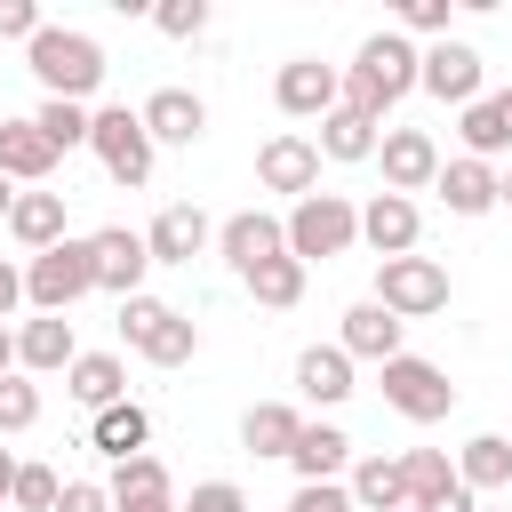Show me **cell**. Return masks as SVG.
I'll return each instance as SVG.
<instances>
[{"label": "cell", "instance_id": "6da1fadb", "mask_svg": "<svg viewBox=\"0 0 512 512\" xmlns=\"http://www.w3.org/2000/svg\"><path fill=\"white\" fill-rule=\"evenodd\" d=\"M416 64H424L416 40H400V32H368V40L352 48V64H344V104H352L360 120L384 128V112L416 88Z\"/></svg>", "mask_w": 512, "mask_h": 512}, {"label": "cell", "instance_id": "7a4b0ae2", "mask_svg": "<svg viewBox=\"0 0 512 512\" xmlns=\"http://www.w3.org/2000/svg\"><path fill=\"white\" fill-rule=\"evenodd\" d=\"M24 64H32V80L48 88V96H64V104H88L96 88H104V48L88 40V32H72V24H40L32 40H24Z\"/></svg>", "mask_w": 512, "mask_h": 512}, {"label": "cell", "instance_id": "3957f363", "mask_svg": "<svg viewBox=\"0 0 512 512\" xmlns=\"http://www.w3.org/2000/svg\"><path fill=\"white\" fill-rule=\"evenodd\" d=\"M280 232H288V256L312 272L320 256H344V248L360 240V208H352L344 192H304V200L280 216Z\"/></svg>", "mask_w": 512, "mask_h": 512}, {"label": "cell", "instance_id": "277c9868", "mask_svg": "<svg viewBox=\"0 0 512 512\" xmlns=\"http://www.w3.org/2000/svg\"><path fill=\"white\" fill-rule=\"evenodd\" d=\"M120 344L144 352L152 368H184V360L200 352V328H192L176 304H160V296H128V304H120Z\"/></svg>", "mask_w": 512, "mask_h": 512}, {"label": "cell", "instance_id": "5b68a950", "mask_svg": "<svg viewBox=\"0 0 512 512\" xmlns=\"http://www.w3.org/2000/svg\"><path fill=\"white\" fill-rule=\"evenodd\" d=\"M376 304H384L400 328L448 312V264H440V256H384V264H376Z\"/></svg>", "mask_w": 512, "mask_h": 512}, {"label": "cell", "instance_id": "8992f818", "mask_svg": "<svg viewBox=\"0 0 512 512\" xmlns=\"http://www.w3.org/2000/svg\"><path fill=\"white\" fill-rule=\"evenodd\" d=\"M376 392H384V408H392V416H408V424H440V416L456 408L448 368H432V360H416V352L384 360V368H376Z\"/></svg>", "mask_w": 512, "mask_h": 512}, {"label": "cell", "instance_id": "52a82bcc", "mask_svg": "<svg viewBox=\"0 0 512 512\" xmlns=\"http://www.w3.org/2000/svg\"><path fill=\"white\" fill-rule=\"evenodd\" d=\"M96 288V264H88V240H56L24 264V304L32 312H72L80 296Z\"/></svg>", "mask_w": 512, "mask_h": 512}, {"label": "cell", "instance_id": "ba28073f", "mask_svg": "<svg viewBox=\"0 0 512 512\" xmlns=\"http://www.w3.org/2000/svg\"><path fill=\"white\" fill-rule=\"evenodd\" d=\"M88 144H96V160H104V176L112 184H152V136H144V120L128 112V104H96V120H88Z\"/></svg>", "mask_w": 512, "mask_h": 512}, {"label": "cell", "instance_id": "9c48e42d", "mask_svg": "<svg viewBox=\"0 0 512 512\" xmlns=\"http://www.w3.org/2000/svg\"><path fill=\"white\" fill-rule=\"evenodd\" d=\"M480 80H488V64H480V48H472V40H432V48H424V64H416V88H424V96H440V104H456V112L480 96Z\"/></svg>", "mask_w": 512, "mask_h": 512}, {"label": "cell", "instance_id": "30bf717a", "mask_svg": "<svg viewBox=\"0 0 512 512\" xmlns=\"http://www.w3.org/2000/svg\"><path fill=\"white\" fill-rule=\"evenodd\" d=\"M272 96H280V112H288V120H328V112L344 104V72H336V64H320V56H288V64H280V80H272Z\"/></svg>", "mask_w": 512, "mask_h": 512}, {"label": "cell", "instance_id": "8fae6325", "mask_svg": "<svg viewBox=\"0 0 512 512\" xmlns=\"http://www.w3.org/2000/svg\"><path fill=\"white\" fill-rule=\"evenodd\" d=\"M88 264H96V288L104 296H144V272H152V256H144V232H128V224H104V232H88Z\"/></svg>", "mask_w": 512, "mask_h": 512}, {"label": "cell", "instance_id": "7c38bea8", "mask_svg": "<svg viewBox=\"0 0 512 512\" xmlns=\"http://www.w3.org/2000/svg\"><path fill=\"white\" fill-rule=\"evenodd\" d=\"M216 256L248 280L256 264H272V256H288V232H280V216H264V208H240V216H224L216 224Z\"/></svg>", "mask_w": 512, "mask_h": 512}, {"label": "cell", "instance_id": "4fadbf2b", "mask_svg": "<svg viewBox=\"0 0 512 512\" xmlns=\"http://www.w3.org/2000/svg\"><path fill=\"white\" fill-rule=\"evenodd\" d=\"M376 160H384V192H400V200L440 176V144H432L424 128H384V136H376Z\"/></svg>", "mask_w": 512, "mask_h": 512}, {"label": "cell", "instance_id": "5bb4252c", "mask_svg": "<svg viewBox=\"0 0 512 512\" xmlns=\"http://www.w3.org/2000/svg\"><path fill=\"white\" fill-rule=\"evenodd\" d=\"M136 120H144L152 152H160V144H200V136H208V104H200L192 88H152V96L136 104Z\"/></svg>", "mask_w": 512, "mask_h": 512}, {"label": "cell", "instance_id": "9a60e30c", "mask_svg": "<svg viewBox=\"0 0 512 512\" xmlns=\"http://www.w3.org/2000/svg\"><path fill=\"white\" fill-rule=\"evenodd\" d=\"M360 240L376 248V264H384V256H416V240H424V208L400 200V192H376V200L360 208Z\"/></svg>", "mask_w": 512, "mask_h": 512}, {"label": "cell", "instance_id": "2e32d148", "mask_svg": "<svg viewBox=\"0 0 512 512\" xmlns=\"http://www.w3.org/2000/svg\"><path fill=\"white\" fill-rule=\"evenodd\" d=\"M256 184H264V192H288V200L320 192V152H312V136H272V144L256 152Z\"/></svg>", "mask_w": 512, "mask_h": 512}, {"label": "cell", "instance_id": "e0dca14e", "mask_svg": "<svg viewBox=\"0 0 512 512\" xmlns=\"http://www.w3.org/2000/svg\"><path fill=\"white\" fill-rule=\"evenodd\" d=\"M208 240H216V224H208L192 200H168V208L152 216V232H144V256H152V264H192Z\"/></svg>", "mask_w": 512, "mask_h": 512}, {"label": "cell", "instance_id": "ac0fdd59", "mask_svg": "<svg viewBox=\"0 0 512 512\" xmlns=\"http://www.w3.org/2000/svg\"><path fill=\"white\" fill-rule=\"evenodd\" d=\"M72 360H80V336H72L64 312H40V320L16 328V368H24V376H64Z\"/></svg>", "mask_w": 512, "mask_h": 512}, {"label": "cell", "instance_id": "d6986e66", "mask_svg": "<svg viewBox=\"0 0 512 512\" xmlns=\"http://www.w3.org/2000/svg\"><path fill=\"white\" fill-rule=\"evenodd\" d=\"M456 136H464V160H488L496 168V152H512V88H480L464 104Z\"/></svg>", "mask_w": 512, "mask_h": 512}, {"label": "cell", "instance_id": "ffe728a7", "mask_svg": "<svg viewBox=\"0 0 512 512\" xmlns=\"http://www.w3.org/2000/svg\"><path fill=\"white\" fill-rule=\"evenodd\" d=\"M104 496H112V512H168V504H176V488H168V464H160V456H128V464H112Z\"/></svg>", "mask_w": 512, "mask_h": 512}, {"label": "cell", "instance_id": "44dd1931", "mask_svg": "<svg viewBox=\"0 0 512 512\" xmlns=\"http://www.w3.org/2000/svg\"><path fill=\"white\" fill-rule=\"evenodd\" d=\"M336 352H344V360H376V368H384V360H400V320L368 296V304H352V312H344Z\"/></svg>", "mask_w": 512, "mask_h": 512}, {"label": "cell", "instance_id": "7402d4cb", "mask_svg": "<svg viewBox=\"0 0 512 512\" xmlns=\"http://www.w3.org/2000/svg\"><path fill=\"white\" fill-rule=\"evenodd\" d=\"M64 392H72L88 416L120 408V400H128V368H120V352H80V360L64 368Z\"/></svg>", "mask_w": 512, "mask_h": 512}, {"label": "cell", "instance_id": "603a6c76", "mask_svg": "<svg viewBox=\"0 0 512 512\" xmlns=\"http://www.w3.org/2000/svg\"><path fill=\"white\" fill-rule=\"evenodd\" d=\"M296 392H304L312 408H336V400H352L360 384H352V360H344L336 344H304V352H296Z\"/></svg>", "mask_w": 512, "mask_h": 512}, {"label": "cell", "instance_id": "cb8c5ba5", "mask_svg": "<svg viewBox=\"0 0 512 512\" xmlns=\"http://www.w3.org/2000/svg\"><path fill=\"white\" fill-rule=\"evenodd\" d=\"M344 496H352V512H408V472H400V456H360L352 480H344Z\"/></svg>", "mask_w": 512, "mask_h": 512}, {"label": "cell", "instance_id": "d4e9b609", "mask_svg": "<svg viewBox=\"0 0 512 512\" xmlns=\"http://www.w3.org/2000/svg\"><path fill=\"white\" fill-rule=\"evenodd\" d=\"M48 168H56L48 136H40L32 120H0V176H8V184H24V192H40V184H48Z\"/></svg>", "mask_w": 512, "mask_h": 512}, {"label": "cell", "instance_id": "484cf974", "mask_svg": "<svg viewBox=\"0 0 512 512\" xmlns=\"http://www.w3.org/2000/svg\"><path fill=\"white\" fill-rule=\"evenodd\" d=\"M432 192L448 200V216H488L496 208V168L488 160H440Z\"/></svg>", "mask_w": 512, "mask_h": 512}, {"label": "cell", "instance_id": "4316f807", "mask_svg": "<svg viewBox=\"0 0 512 512\" xmlns=\"http://www.w3.org/2000/svg\"><path fill=\"white\" fill-rule=\"evenodd\" d=\"M296 432H304V408H288V400H256V408L240 416V448H248V456H288Z\"/></svg>", "mask_w": 512, "mask_h": 512}, {"label": "cell", "instance_id": "83f0119b", "mask_svg": "<svg viewBox=\"0 0 512 512\" xmlns=\"http://www.w3.org/2000/svg\"><path fill=\"white\" fill-rule=\"evenodd\" d=\"M456 480H464L472 496L512 488V440H504V432H472V440L456 448Z\"/></svg>", "mask_w": 512, "mask_h": 512}, {"label": "cell", "instance_id": "f1b7e54d", "mask_svg": "<svg viewBox=\"0 0 512 512\" xmlns=\"http://www.w3.org/2000/svg\"><path fill=\"white\" fill-rule=\"evenodd\" d=\"M144 440H152V416H144L136 400H120V408H104V416L88 424V448H96V456H112V464L144 456Z\"/></svg>", "mask_w": 512, "mask_h": 512}, {"label": "cell", "instance_id": "f546056e", "mask_svg": "<svg viewBox=\"0 0 512 512\" xmlns=\"http://www.w3.org/2000/svg\"><path fill=\"white\" fill-rule=\"evenodd\" d=\"M8 232H16L32 256H40V248H56V240H64V192H16Z\"/></svg>", "mask_w": 512, "mask_h": 512}, {"label": "cell", "instance_id": "4dcf8cb0", "mask_svg": "<svg viewBox=\"0 0 512 512\" xmlns=\"http://www.w3.org/2000/svg\"><path fill=\"white\" fill-rule=\"evenodd\" d=\"M288 464H296V480H336V472L352 464V440H344L336 424H304L296 448H288Z\"/></svg>", "mask_w": 512, "mask_h": 512}, {"label": "cell", "instance_id": "1f68e13d", "mask_svg": "<svg viewBox=\"0 0 512 512\" xmlns=\"http://www.w3.org/2000/svg\"><path fill=\"white\" fill-rule=\"evenodd\" d=\"M312 152H320V160H344V168H352V160H376V120H360L352 104H336V112L320 120V144H312Z\"/></svg>", "mask_w": 512, "mask_h": 512}, {"label": "cell", "instance_id": "d6a6232c", "mask_svg": "<svg viewBox=\"0 0 512 512\" xmlns=\"http://www.w3.org/2000/svg\"><path fill=\"white\" fill-rule=\"evenodd\" d=\"M248 296H256L264 312H288V304H304V264H296V256H272V264H256V272H248Z\"/></svg>", "mask_w": 512, "mask_h": 512}, {"label": "cell", "instance_id": "836d02e7", "mask_svg": "<svg viewBox=\"0 0 512 512\" xmlns=\"http://www.w3.org/2000/svg\"><path fill=\"white\" fill-rule=\"evenodd\" d=\"M88 104H64V96H40V112H32V128L48 136V152H72V144H88Z\"/></svg>", "mask_w": 512, "mask_h": 512}, {"label": "cell", "instance_id": "e575fe53", "mask_svg": "<svg viewBox=\"0 0 512 512\" xmlns=\"http://www.w3.org/2000/svg\"><path fill=\"white\" fill-rule=\"evenodd\" d=\"M400 472H408V512H416L424 496H440V488H456V464H448L440 448H408V456H400Z\"/></svg>", "mask_w": 512, "mask_h": 512}, {"label": "cell", "instance_id": "d590c367", "mask_svg": "<svg viewBox=\"0 0 512 512\" xmlns=\"http://www.w3.org/2000/svg\"><path fill=\"white\" fill-rule=\"evenodd\" d=\"M32 424H40V384L24 368H8L0 376V432H32Z\"/></svg>", "mask_w": 512, "mask_h": 512}, {"label": "cell", "instance_id": "8d00e7d4", "mask_svg": "<svg viewBox=\"0 0 512 512\" xmlns=\"http://www.w3.org/2000/svg\"><path fill=\"white\" fill-rule=\"evenodd\" d=\"M56 488H64V480H56L48 464H16V488H8V504H16V512H56Z\"/></svg>", "mask_w": 512, "mask_h": 512}, {"label": "cell", "instance_id": "74e56055", "mask_svg": "<svg viewBox=\"0 0 512 512\" xmlns=\"http://www.w3.org/2000/svg\"><path fill=\"white\" fill-rule=\"evenodd\" d=\"M152 24H160L168 40H200V32H208V0H160Z\"/></svg>", "mask_w": 512, "mask_h": 512}, {"label": "cell", "instance_id": "f35d334b", "mask_svg": "<svg viewBox=\"0 0 512 512\" xmlns=\"http://www.w3.org/2000/svg\"><path fill=\"white\" fill-rule=\"evenodd\" d=\"M424 32V40H448V0H400V40Z\"/></svg>", "mask_w": 512, "mask_h": 512}, {"label": "cell", "instance_id": "ab89813d", "mask_svg": "<svg viewBox=\"0 0 512 512\" xmlns=\"http://www.w3.org/2000/svg\"><path fill=\"white\" fill-rule=\"evenodd\" d=\"M288 512H352V496H344L336 480H296V496H288Z\"/></svg>", "mask_w": 512, "mask_h": 512}, {"label": "cell", "instance_id": "60d3db41", "mask_svg": "<svg viewBox=\"0 0 512 512\" xmlns=\"http://www.w3.org/2000/svg\"><path fill=\"white\" fill-rule=\"evenodd\" d=\"M176 512H248V496H240L232 480H200L192 504H176Z\"/></svg>", "mask_w": 512, "mask_h": 512}, {"label": "cell", "instance_id": "b9f144b4", "mask_svg": "<svg viewBox=\"0 0 512 512\" xmlns=\"http://www.w3.org/2000/svg\"><path fill=\"white\" fill-rule=\"evenodd\" d=\"M48 16H40V0H0V40H32Z\"/></svg>", "mask_w": 512, "mask_h": 512}, {"label": "cell", "instance_id": "7bdbcfd3", "mask_svg": "<svg viewBox=\"0 0 512 512\" xmlns=\"http://www.w3.org/2000/svg\"><path fill=\"white\" fill-rule=\"evenodd\" d=\"M56 512H112V496H104V480H64Z\"/></svg>", "mask_w": 512, "mask_h": 512}, {"label": "cell", "instance_id": "ee69618b", "mask_svg": "<svg viewBox=\"0 0 512 512\" xmlns=\"http://www.w3.org/2000/svg\"><path fill=\"white\" fill-rule=\"evenodd\" d=\"M416 512H480V504H472V488H464V480H456V488H440V496H424V504H416Z\"/></svg>", "mask_w": 512, "mask_h": 512}, {"label": "cell", "instance_id": "f6af8a7d", "mask_svg": "<svg viewBox=\"0 0 512 512\" xmlns=\"http://www.w3.org/2000/svg\"><path fill=\"white\" fill-rule=\"evenodd\" d=\"M16 304H24V272H16V264H8V256H0V320H8V312H16Z\"/></svg>", "mask_w": 512, "mask_h": 512}, {"label": "cell", "instance_id": "bcb514c9", "mask_svg": "<svg viewBox=\"0 0 512 512\" xmlns=\"http://www.w3.org/2000/svg\"><path fill=\"white\" fill-rule=\"evenodd\" d=\"M8 368H16V328L0 320V376H8Z\"/></svg>", "mask_w": 512, "mask_h": 512}, {"label": "cell", "instance_id": "7dc6e473", "mask_svg": "<svg viewBox=\"0 0 512 512\" xmlns=\"http://www.w3.org/2000/svg\"><path fill=\"white\" fill-rule=\"evenodd\" d=\"M8 488H16V456L0 448V504H8Z\"/></svg>", "mask_w": 512, "mask_h": 512}, {"label": "cell", "instance_id": "c3c4849f", "mask_svg": "<svg viewBox=\"0 0 512 512\" xmlns=\"http://www.w3.org/2000/svg\"><path fill=\"white\" fill-rule=\"evenodd\" d=\"M8 208H16V184H8V176H0V224H8Z\"/></svg>", "mask_w": 512, "mask_h": 512}, {"label": "cell", "instance_id": "681fc988", "mask_svg": "<svg viewBox=\"0 0 512 512\" xmlns=\"http://www.w3.org/2000/svg\"><path fill=\"white\" fill-rule=\"evenodd\" d=\"M496 208H512V176H496Z\"/></svg>", "mask_w": 512, "mask_h": 512}, {"label": "cell", "instance_id": "f907efd6", "mask_svg": "<svg viewBox=\"0 0 512 512\" xmlns=\"http://www.w3.org/2000/svg\"><path fill=\"white\" fill-rule=\"evenodd\" d=\"M488 512H512V504H488Z\"/></svg>", "mask_w": 512, "mask_h": 512}]
</instances>
